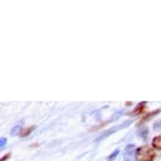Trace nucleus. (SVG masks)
<instances>
[{
  "label": "nucleus",
  "mask_w": 161,
  "mask_h": 161,
  "mask_svg": "<svg viewBox=\"0 0 161 161\" xmlns=\"http://www.w3.org/2000/svg\"><path fill=\"white\" fill-rule=\"evenodd\" d=\"M156 154L155 151L148 145H143L136 150V160L137 161H153Z\"/></svg>",
  "instance_id": "1"
},
{
  "label": "nucleus",
  "mask_w": 161,
  "mask_h": 161,
  "mask_svg": "<svg viewBox=\"0 0 161 161\" xmlns=\"http://www.w3.org/2000/svg\"><path fill=\"white\" fill-rule=\"evenodd\" d=\"M136 147L134 144L126 145L123 153V161H137L136 160Z\"/></svg>",
  "instance_id": "2"
},
{
  "label": "nucleus",
  "mask_w": 161,
  "mask_h": 161,
  "mask_svg": "<svg viewBox=\"0 0 161 161\" xmlns=\"http://www.w3.org/2000/svg\"><path fill=\"white\" fill-rule=\"evenodd\" d=\"M132 122V121H126L125 123H122L121 124V125H118V126H113L112 127V129H110V130H105L104 133L103 134H101V135L99 136L98 138H96V142H99V141H101L102 139H105L106 137H108V136L110 135H112V134H113L114 132H117V130H121V129H123V127H126L127 125H129V124Z\"/></svg>",
  "instance_id": "3"
},
{
  "label": "nucleus",
  "mask_w": 161,
  "mask_h": 161,
  "mask_svg": "<svg viewBox=\"0 0 161 161\" xmlns=\"http://www.w3.org/2000/svg\"><path fill=\"white\" fill-rule=\"evenodd\" d=\"M152 147L155 150L161 151V136H156L153 140H152Z\"/></svg>",
  "instance_id": "4"
},
{
  "label": "nucleus",
  "mask_w": 161,
  "mask_h": 161,
  "mask_svg": "<svg viewBox=\"0 0 161 161\" xmlns=\"http://www.w3.org/2000/svg\"><path fill=\"white\" fill-rule=\"evenodd\" d=\"M147 104V102H141V103H139V104L136 106V108L134 110L132 113H130V115H138V114H140L142 111L144 110V105Z\"/></svg>",
  "instance_id": "5"
},
{
  "label": "nucleus",
  "mask_w": 161,
  "mask_h": 161,
  "mask_svg": "<svg viewBox=\"0 0 161 161\" xmlns=\"http://www.w3.org/2000/svg\"><path fill=\"white\" fill-rule=\"evenodd\" d=\"M35 129H36L35 125L29 126V127H26V129H22V130H21V133H20V136L21 137H26V136H29Z\"/></svg>",
  "instance_id": "6"
},
{
  "label": "nucleus",
  "mask_w": 161,
  "mask_h": 161,
  "mask_svg": "<svg viewBox=\"0 0 161 161\" xmlns=\"http://www.w3.org/2000/svg\"><path fill=\"white\" fill-rule=\"evenodd\" d=\"M21 127H22V121H21L19 124H17V125L15 126V127H13V130H12V132H11V135L14 136V135H18V134L20 135L21 130H22Z\"/></svg>",
  "instance_id": "7"
},
{
  "label": "nucleus",
  "mask_w": 161,
  "mask_h": 161,
  "mask_svg": "<svg viewBox=\"0 0 161 161\" xmlns=\"http://www.w3.org/2000/svg\"><path fill=\"white\" fill-rule=\"evenodd\" d=\"M161 112V110H156V111H154V112H152V113H150V114H147V116L145 117H143L142 118V120L140 121V123L141 122H143V121H147V120H148V119H151V118H153L155 115H158Z\"/></svg>",
  "instance_id": "8"
},
{
  "label": "nucleus",
  "mask_w": 161,
  "mask_h": 161,
  "mask_svg": "<svg viewBox=\"0 0 161 161\" xmlns=\"http://www.w3.org/2000/svg\"><path fill=\"white\" fill-rule=\"evenodd\" d=\"M119 153H120V151L119 150H116V151H114L113 153H112L110 156H108V161H113V160H115L116 159V157L119 155Z\"/></svg>",
  "instance_id": "9"
},
{
  "label": "nucleus",
  "mask_w": 161,
  "mask_h": 161,
  "mask_svg": "<svg viewBox=\"0 0 161 161\" xmlns=\"http://www.w3.org/2000/svg\"><path fill=\"white\" fill-rule=\"evenodd\" d=\"M153 129L155 130H161V120L157 121V122H155V124L153 125Z\"/></svg>",
  "instance_id": "10"
},
{
  "label": "nucleus",
  "mask_w": 161,
  "mask_h": 161,
  "mask_svg": "<svg viewBox=\"0 0 161 161\" xmlns=\"http://www.w3.org/2000/svg\"><path fill=\"white\" fill-rule=\"evenodd\" d=\"M7 138H4V137H2L1 139H0V147L1 148H3V147H4V144L7 143Z\"/></svg>",
  "instance_id": "11"
},
{
  "label": "nucleus",
  "mask_w": 161,
  "mask_h": 161,
  "mask_svg": "<svg viewBox=\"0 0 161 161\" xmlns=\"http://www.w3.org/2000/svg\"><path fill=\"white\" fill-rule=\"evenodd\" d=\"M11 156V154H8V155H5V156H3L2 157V159H1V161H4L5 159H8V157Z\"/></svg>",
  "instance_id": "12"
}]
</instances>
